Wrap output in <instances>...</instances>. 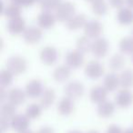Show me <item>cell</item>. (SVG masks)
Wrapping results in <instances>:
<instances>
[{"mask_svg":"<svg viewBox=\"0 0 133 133\" xmlns=\"http://www.w3.org/2000/svg\"><path fill=\"white\" fill-rule=\"evenodd\" d=\"M16 107H17V106L10 103L9 101H8V103L3 104L1 109H0V114H1V117H4V118L11 119V118L16 115V111H17Z\"/></svg>","mask_w":133,"mask_h":133,"instance_id":"cell-31","label":"cell"},{"mask_svg":"<svg viewBox=\"0 0 133 133\" xmlns=\"http://www.w3.org/2000/svg\"><path fill=\"white\" fill-rule=\"evenodd\" d=\"M109 45L106 38L98 37L92 41V46H91V53L98 58L104 57L109 52Z\"/></svg>","mask_w":133,"mask_h":133,"instance_id":"cell-6","label":"cell"},{"mask_svg":"<svg viewBox=\"0 0 133 133\" xmlns=\"http://www.w3.org/2000/svg\"><path fill=\"white\" fill-rule=\"evenodd\" d=\"M42 106L38 105L37 103H32L26 108V115L29 119H36L39 118L42 113Z\"/></svg>","mask_w":133,"mask_h":133,"instance_id":"cell-29","label":"cell"},{"mask_svg":"<svg viewBox=\"0 0 133 133\" xmlns=\"http://www.w3.org/2000/svg\"><path fill=\"white\" fill-rule=\"evenodd\" d=\"M4 15L8 19H13V18L19 17L21 15V6L19 5L16 4V3H11L8 6H6L4 11Z\"/></svg>","mask_w":133,"mask_h":133,"instance_id":"cell-27","label":"cell"},{"mask_svg":"<svg viewBox=\"0 0 133 133\" xmlns=\"http://www.w3.org/2000/svg\"><path fill=\"white\" fill-rule=\"evenodd\" d=\"M57 17L52 12L43 11L37 17V24L40 28L43 29H49L56 24Z\"/></svg>","mask_w":133,"mask_h":133,"instance_id":"cell-12","label":"cell"},{"mask_svg":"<svg viewBox=\"0 0 133 133\" xmlns=\"http://www.w3.org/2000/svg\"><path fill=\"white\" fill-rule=\"evenodd\" d=\"M77 49L81 51L82 53H87L91 51V46H92V41L87 36H82L78 37L76 43Z\"/></svg>","mask_w":133,"mask_h":133,"instance_id":"cell-28","label":"cell"},{"mask_svg":"<svg viewBox=\"0 0 133 133\" xmlns=\"http://www.w3.org/2000/svg\"><path fill=\"white\" fill-rule=\"evenodd\" d=\"M88 133H98V131H96V130H90V131H89Z\"/></svg>","mask_w":133,"mask_h":133,"instance_id":"cell-46","label":"cell"},{"mask_svg":"<svg viewBox=\"0 0 133 133\" xmlns=\"http://www.w3.org/2000/svg\"><path fill=\"white\" fill-rule=\"evenodd\" d=\"M84 53L78 49L70 50L66 55V64L73 69H77L84 64Z\"/></svg>","mask_w":133,"mask_h":133,"instance_id":"cell-4","label":"cell"},{"mask_svg":"<svg viewBox=\"0 0 133 133\" xmlns=\"http://www.w3.org/2000/svg\"><path fill=\"white\" fill-rule=\"evenodd\" d=\"M132 62H133V55H132Z\"/></svg>","mask_w":133,"mask_h":133,"instance_id":"cell-48","label":"cell"},{"mask_svg":"<svg viewBox=\"0 0 133 133\" xmlns=\"http://www.w3.org/2000/svg\"><path fill=\"white\" fill-rule=\"evenodd\" d=\"M115 103L121 109L130 107L133 103V93L128 89H121L115 97Z\"/></svg>","mask_w":133,"mask_h":133,"instance_id":"cell-7","label":"cell"},{"mask_svg":"<svg viewBox=\"0 0 133 133\" xmlns=\"http://www.w3.org/2000/svg\"><path fill=\"white\" fill-rule=\"evenodd\" d=\"M39 57H40L41 62L44 65L51 66V65L55 64L57 62V57H58V53L54 46H46L44 48H42V50L40 51Z\"/></svg>","mask_w":133,"mask_h":133,"instance_id":"cell-8","label":"cell"},{"mask_svg":"<svg viewBox=\"0 0 133 133\" xmlns=\"http://www.w3.org/2000/svg\"><path fill=\"white\" fill-rule=\"evenodd\" d=\"M61 0H43L40 3L43 11H56L59 6L61 5Z\"/></svg>","mask_w":133,"mask_h":133,"instance_id":"cell-32","label":"cell"},{"mask_svg":"<svg viewBox=\"0 0 133 133\" xmlns=\"http://www.w3.org/2000/svg\"><path fill=\"white\" fill-rule=\"evenodd\" d=\"M126 5L128 6V8L133 9V0H126Z\"/></svg>","mask_w":133,"mask_h":133,"instance_id":"cell-40","label":"cell"},{"mask_svg":"<svg viewBox=\"0 0 133 133\" xmlns=\"http://www.w3.org/2000/svg\"><path fill=\"white\" fill-rule=\"evenodd\" d=\"M26 97H28V95H26V91L19 89V88H15V89H12L8 91V99L10 103L14 104L15 106H19L22 105L26 101Z\"/></svg>","mask_w":133,"mask_h":133,"instance_id":"cell-15","label":"cell"},{"mask_svg":"<svg viewBox=\"0 0 133 133\" xmlns=\"http://www.w3.org/2000/svg\"><path fill=\"white\" fill-rule=\"evenodd\" d=\"M18 133H34L32 130H30V129H26V130H23V131H21V132H18Z\"/></svg>","mask_w":133,"mask_h":133,"instance_id":"cell-42","label":"cell"},{"mask_svg":"<svg viewBox=\"0 0 133 133\" xmlns=\"http://www.w3.org/2000/svg\"><path fill=\"white\" fill-rule=\"evenodd\" d=\"M106 133H123V130H122L121 128H120L119 126L113 124V125L109 126Z\"/></svg>","mask_w":133,"mask_h":133,"instance_id":"cell-36","label":"cell"},{"mask_svg":"<svg viewBox=\"0 0 133 133\" xmlns=\"http://www.w3.org/2000/svg\"><path fill=\"white\" fill-rule=\"evenodd\" d=\"M42 30L39 26H31L26 28L23 33V37L26 43L29 45H34L38 43L42 38Z\"/></svg>","mask_w":133,"mask_h":133,"instance_id":"cell-9","label":"cell"},{"mask_svg":"<svg viewBox=\"0 0 133 133\" xmlns=\"http://www.w3.org/2000/svg\"><path fill=\"white\" fill-rule=\"evenodd\" d=\"M8 91L6 90V88L1 87L0 89V100L4 101V100L8 99Z\"/></svg>","mask_w":133,"mask_h":133,"instance_id":"cell-39","label":"cell"},{"mask_svg":"<svg viewBox=\"0 0 133 133\" xmlns=\"http://www.w3.org/2000/svg\"><path fill=\"white\" fill-rule=\"evenodd\" d=\"M68 133H82L81 131H79V130H71V131H69V132H68Z\"/></svg>","mask_w":133,"mask_h":133,"instance_id":"cell-45","label":"cell"},{"mask_svg":"<svg viewBox=\"0 0 133 133\" xmlns=\"http://www.w3.org/2000/svg\"><path fill=\"white\" fill-rule=\"evenodd\" d=\"M88 20L86 16L83 14H78L73 16L68 22H66V26L69 30H78L80 28H84Z\"/></svg>","mask_w":133,"mask_h":133,"instance_id":"cell-18","label":"cell"},{"mask_svg":"<svg viewBox=\"0 0 133 133\" xmlns=\"http://www.w3.org/2000/svg\"><path fill=\"white\" fill-rule=\"evenodd\" d=\"M56 100V92L53 89H45L40 96V105L46 109L54 104Z\"/></svg>","mask_w":133,"mask_h":133,"instance_id":"cell-22","label":"cell"},{"mask_svg":"<svg viewBox=\"0 0 133 133\" xmlns=\"http://www.w3.org/2000/svg\"><path fill=\"white\" fill-rule=\"evenodd\" d=\"M117 19L118 23L124 26H129L133 23V10L129 8H123L118 10Z\"/></svg>","mask_w":133,"mask_h":133,"instance_id":"cell-23","label":"cell"},{"mask_svg":"<svg viewBox=\"0 0 133 133\" xmlns=\"http://www.w3.org/2000/svg\"><path fill=\"white\" fill-rule=\"evenodd\" d=\"M26 22L21 17L17 18L9 19L8 24V30L11 35L18 36L23 34L26 30Z\"/></svg>","mask_w":133,"mask_h":133,"instance_id":"cell-14","label":"cell"},{"mask_svg":"<svg viewBox=\"0 0 133 133\" xmlns=\"http://www.w3.org/2000/svg\"><path fill=\"white\" fill-rule=\"evenodd\" d=\"M15 75L9 70L6 69L1 70L0 72V85L3 88H8L12 84Z\"/></svg>","mask_w":133,"mask_h":133,"instance_id":"cell-30","label":"cell"},{"mask_svg":"<svg viewBox=\"0 0 133 133\" xmlns=\"http://www.w3.org/2000/svg\"><path fill=\"white\" fill-rule=\"evenodd\" d=\"M37 133H55V130L53 128L49 127V126H44V127L40 128Z\"/></svg>","mask_w":133,"mask_h":133,"instance_id":"cell-37","label":"cell"},{"mask_svg":"<svg viewBox=\"0 0 133 133\" xmlns=\"http://www.w3.org/2000/svg\"><path fill=\"white\" fill-rule=\"evenodd\" d=\"M103 86L106 88V89L109 92H113V91L117 90L118 89V87H120L119 76L117 75L115 72L108 74L104 78Z\"/></svg>","mask_w":133,"mask_h":133,"instance_id":"cell-20","label":"cell"},{"mask_svg":"<svg viewBox=\"0 0 133 133\" xmlns=\"http://www.w3.org/2000/svg\"><path fill=\"white\" fill-rule=\"evenodd\" d=\"M36 2H37L36 0H21L19 6H23V8H28V6H31L32 5H34Z\"/></svg>","mask_w":133,"mask_h":133,"instance_id":"cell-38","label":"cell"},{"mask_svg":"<svg viewBox=\"0 0 133 133\" xmlns=\"http://www.w3.org/2000/svg\"><path fill=\"white\" fill-rule=\"evenodd\" d=\"M132 37H133V32H132Z\"/></svg>","mask_w":133,"mask_h":133,"instance_id":"cell-49","label":"cell"},{"mask_svg":"<svg viewBox=\"0 0 133 133\" xmlns=\"http://www.w3.org/2000/svg\"><path fill=\"white\" fill-rule=\"evenodd\" d=\"M85 74L90 79H98L104 74V66L97 60H90L85 66Z\"/></svg>","mask_w":133,"mask_h":133,"instance_id":"cell-5","label":"cell"},{"mask_svg":"<svg viewBox=\"0 0 133 133\" xmlns=\"http://www.w3.org/2000/svg\"><path fill=\"white\" fill-rule=\"evenodd\" d=\"M123 133H133V128H129V129L123 130Z\"/></svg>","mask_w":133,"mask_h":133,"instance_id":"cell-41","label":"cell"},{"mask_svg":"<svg viewBox=\"0 0 133 133\" xmlns=\"http://www.w3.org/2000/svg\"><path fill=\"white\" fill-rule=\"evenodd\" d=\"M36 1H37V2H38V3H39V4H40V3H41V2H42L43 0H36Z\"/></svg>","mask_w":133,"mask_h":133,"instance_id":"cell-47","label":"cell"},{"mask_svg":"<svg viewBox=\"0 0 133 133\" xmlns=\"http://www.w3.org/2000/svg\"><path fill=\"white\" fill-rule=\"evenodd\" d=\"M74 100L68 98V97L61 98L60 101L57 104V111L62 116H69L74 111Z\"/></svg>","mask_w":133,"mask_h":133,"instance_id":"cell-17","label":"cell"},{"mask_svg":"<svg viewBox=\"0 0 133 133\" xmlns=\"http://www.w3.org/2000/svg\"><path fill=\"white\" fill-rule=\"evenodd\" d=\"M75 6L70 2H63L55 11L57 20L59 22H68L75 16Z\"/></svg>","mask_w":133,"mask_h":133,"instance_id":"cell-2","label":"cell"},{"mask_svg":"<svg viewBox=\"0 0 133 133\" xmlns=\"http://www.w3.org/2000/svg\"><path fill=\"white\" fill-rule=\"evenodd\" d=\"M109 5L111 8L116 9H121L126 5V0H109Z\"/></svg>","mask_w":133,"mask_h":133,"instance_id":"cell-35","label":"cell"},{"mask_svg":"<svg viewBox=\"0 0 133 133\" xmlns=\"http://www.w3.org/2000/svg\"><path fill=\"white\" fill-rule=\"evenodd\" d=\"M20 1H21V0H11L12 3H16V4H17V5H19Z\"/></svg>","mask_w":133,"mask_h":133,"instance_id":"cell-44","label":"cell"},{"mask_svg":"<svg viewBox=\"0 0 133 133\" xmlns=\"http://www.w3.org/2000/svg\"><path fill=\"white\" fill-rule=\"evenodd\" d=\"M10 128H11V119L1 117L0 118V129H1V131L5 132V131L8 130Z\"/></svg>","mask_w":133,"mask_h":133,"instance_id":"cell-34","label":"cell"},{"mask_svg":"<svg viewBox=\"0 0 133 133\" xmlns=\"http://www.w3.org/2000/svg\"><path fill=\"white\" fill-rule=\"evenodd\" d=\"M109 91L106 89L104 86H96L92 88L89 93V98L93 103L100 104L103 101L107 100V96Z\"/></svg>","mask_w":133,"mask_h":133,"instance_id":"cell-16","label":"cell"},{"mask_svg":"<svg viewBox=\"0 0 133 133\" xmlns=\"http://www.w3.org/2000/svg\"><path fill=\"white\" fill-rule=\"evenodd\" d=\"M83 29L85 36H87L90 39H96L100 37V35H101L102 31H103V26L98 21L90 20L88 21Z\"/></svg>","mask_w":133,"mask_h":133,"instance_id":"cell-10","label":"cell"},{"mask_svg":"<svg viewBox=\"0 0 133 133\" xmlns=\"http://www.w3.org/2000/svg\"><path fill=\"white\" fill-rule=\"evenodd\" d=\"M84 91H85V89H84L83 84L80 81H78V80L70 81L65 87L66 97L73 100L78 99V98H81L84 95Z\"/></svg>","mask_w":133,"mask_h":133,"instance_id":"cell-3","label":"cell"},{"mask_svg":"<svg viewBox=\"0 0 133 133\" xmlns=\"http://www.w3.org/2000/svg\"><path fill=\"white\" fill-rule=\"evenodd\" d=\"M120 87L122 89H129L133 87V70L124 69L119 75Z\"/></svg>","mask_w":133,"mask_h":133,"instance_id":"cell-24","label":"cell"},{"mask_svg":"<svg viewBox=\"0 0 133 133\" xmlns=\"http://www.w3.org/2000/svg\"><path fill=\"white\" fill-rule=\"evenodd\" d=\"M6 69H9L15 76L23 74L28 69V62L26 58L21 56H13L8 59Z\"/></svg>","mask_w":133,"mask_h":133,"instance_id":"cell-1","label":"cell"},{"mask_svg":"<svg viewBox=\"0 0 133 133\" xmlns=\"http://www.w3.org/2000/svg\"><path fill=\"white\" fill-rule=\"evenodd\" d=\"M92 11L97 16H99V17L104 16L108 12V5L103 0H99L92 4Z\"/></svg>","mask_w":133,"mask_h":133,"instance_id":"cell-33","label":"cell"},{"mask_svg":"<svg viewBox=\"0 0 133 133\" xmlns=\"http://www.w3.org/2000/svg\"><path fill=\"white\" fill-rule=\"evenodd\" d=\"M71 74V69L68 65L58 66L53 72V78L57 82H65L69 79Z\"/></svg>","mask_w":133,"mask_h":133,"instance_id":"cell-19","label":"cell"},{"mask_svg":"<svg viewBox=\"0 0 133 133\" xmlns=\"http://www.w3.org/2000/svg\"><path fill=\"white\" fill-rule=\"evenodd\" d=\"M44 87H43V84L41 82V80L39 79H32L26 84V95H28V98H40L41 94L44 91Z\"/></svg>","mask_w":133,"mask_h":133,"instance_id":"cell-11","label":"cell"},{"mask_svg":"<svg viewBox=\"0 0 133 133\" xmlns=\"http://www.w3.org/2000/svg\"><path fill=\"white\" fill-rule=\"evenodd\" d=\"M87 2H89V3H91V4H93V3H95V2H98V1H99V0H86Z\"/></svg>","mask_w":133,"mask_h":133,"instance_id":"cell-43","label":"cell"},{"mask_svg":"<svg viewBox=\"0 0 133 133\" xmlns=\"http://www.w3.org/2000/svg\"><path fill=\"white\" fill-rule=\"evenodd\" d=\"M109 68L113 71H119L123 69L125 66V57L122 54H114L109 59Z\"/></svg>","mask_w":133,"mask_h":133,"instance_id":"cell-25","label":"cell"},{"mask_svg":"<svg viewBox=\"0 0 133 133\" xmlns=\"http://www.w3.org/2000/svg\"><path fill=\"white\" fill-rule=\"evenodd\" d=\"M29 120L30 119L26 114H16L11 118V129H13L17 132L26 130L29 127Z\"/></svg>","mask_w":133,"mask_h":133,"instance_id":"cell-13","label":"cell"},{"mask_svg":"<svg viewBox=\"0 0 133 133\" xmlns=\"http://www.w3.org/2000/svg\"><path fill=\"white\" fill-rule=\"evenodd\" d=\"M98 114L100 118H107L111 117L115 112V104L109 100H105L98 105Z\"/></svg>","mask_w":133,"mask_h":133,"instance_id":"cell-21","label":"cell"},{"mask_svg":"<svg viewBox=\"0 0 133 133\" xmlns=\"http://www.w3.org/2000/svg\"><path fill=\"white\" fill-rule=\"evenodd\" d=\"M120 52L124 55H133V37H125L119 42Z\"/></svg>","mask_w":133,"mask_h":133,"instance_id":"cell-26","label":"cell"}]
</instances>
